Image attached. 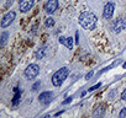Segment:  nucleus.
Returning a JSON list of instances; mask_svg holds the SVG:
<instances>
[{
    "mask_svg": "<svg viewBox=\"0 0 126 118\" xmlns=\"http://www.w3.org/2000/svg\"><path fill=\"white\" fill-rule=\"evenodd\" d=\"M96 21H98L96 16L90 11H84L79 16V24L85 30H93L96 26Z\"/></svg>",
    "mask_w": 126,
    "mask_h": 118,
    "instance_id": "nucleus-1",
    "label": "nucleus"
},
{
    "mask_svg": "<svg viewBox=\"0 0 126 118\" xmlns=\"http://www.w3.org/2000/svg\"><path fill=\"white\" fill-rule=\"evenodd\" d=\"M69 74V69L68 68H61L59 70H57L53 75H52V84L54 86H61L63 83H64V80L67 79Z\"/></svg>",
    "mask_w": 126,
    "mask_h": 118,
    "instance_id": "nucleus-2",
    "label": "nucleus"
},
{
    "mask_svg": "<svg viewBox=\"0 0 126 118\" xmlns=\"http://www.w3.org/2000/svg\"><path fill=\"white\" fill-rule=\"evenodd\" d=\"M40 73V67L37 64H30L26 69H25V76L31 80V79H35Z\"/></svg>",
    "mask_w": 126,
    "mask_h": 118,
    "instance_id": "nucleus-3",
    "label": "nucleus"
},
{
    "mask_svg": "<svg viewBox=\"0 0 126 118\" xmlns=\"http://www.w3.org/2000/svg\"><path fill=\"white\" fill-rule=\"evenodd\" d=\"M125 27H126V17H125V16L117 17V19L114 21V24H112V31H114L115 33L121 32L122 30H125Z\"/></svg>",
    "mask_w": 126,
    "mask_h": 118,
    "instance_id": "nucleus-4",
    "label": "nucleus"
},
{
    "mask_svg": "<svg viewBox=\"0 0 126 118\" xmlns=\"http://www.w3.org/2000/svg\"><path fill=\"white\" fill-rule=\"evenodd\" d=\"M15 16H16L15 11H9V12H6V14L4 15L3 20H1V27L5 28V27L10 26V25L13 24V21L15 20Z\"/></svg>",
    "mask_w": 126,
    "mask_h": 118,
    "instance_id": "nucleus-5",
    "label": "nucleus"
},
{
    "mask_svg": "<svg viewBox=\"0 0 126 118\" xmlns=\"http://www.w3.org/2000/svg\"><path fill=\"white\" fill-rule=\"evenodd\" d=\"M58 9V0H47L45 4V11L47 14H53Z\"/></svg>",
    "mask_w": 126,
    "mask_h": 118,
    "instance_id": "nucleus-6",
    "label": "nucleus"
},
{
    "mask_svg": "<svg viewBox=\"0 0 126 118\" xmlns=\"http://www.w3.org/2000/svg\"><path fill=\"white\" fill-rule=\"evenodd\" d=\"M33 4H35V0H19L20 11H22V12H27L29 10L32 9Z\"/></svg>",
    "mask_w": 126,
    "mask_h": 118,
    "instance_id": "nucleus-7",
    "label": "nucleus"
},
{
    "mask_svg": "<svg viewBox=\"0 0 126 118\" xmlns=\"http://www.w3.org/2000/svg\"><path fill=\"white\" fill-rule=\"evenodd\" d=\"M114 4L112 3H106L104 6V11H103V16L105 20H110L114 15Z\"/></svg>",
    "mask_w": 126,
    "mask_h": 118,
    "instance_id": "nucleus-8",
    "label": "nucleus"
},
{
    "mask_svg": "<svg viewBox=\"0 0 126 118\" xmlns=\"http://www.w3.org/2000/svg\"><path fill=\"white\" fill-rule=\"evenodd\" d=\"M52 97H53V94H52L51 91H45V92H42V94L40 95L38 100H40L41 103L47 105V103H49V102L52 101Z\"/></svg>",
    "mask_w": 126,
    "mask_h": 118,
    "instance_id": "nucleus-9",
    "label": "nucleus"
},
{
    "mask_svg": "<svg viewBox=\"0 0 126 118\" xmlns=\"http://www.w3.org/2000/svg\"><path fill=\"white\" fill-rule=\"evenodd\" d=\"M59 42L62 44H64L68 49H72L73 48V38L72 37H63V36H61L59 37Z\"/></svg>",
    "mask_w": 126,
    "mask_h": 118,
    "instance_id": "nucleus-10",
    "label": "nucleus"
},
{
    "mask_svg": "<svg viewBox=\"0 0 126 118\" xmlns=\"http://www.w3.org/2000/svg\"><path fill=\"white\" fill-rule=\"evenodd\" d=\"M45 53H46V47H41L38 49H36L35 52V58L36 59H42L45 57Z\"/></svg>",
    "mask_w": 126,
    "mask_h": 118,
    "instance_id": "nucleus-11",
    "label": "nucleus"
},
{
    "mask_svg": "<svg viewBox=\"0 0 126 118\" xmlns=\"http://www.w3.org/2000/svg\"><path fill=\"white\" fill-rule=\"evenodd\" d=\"M8 36H9V33H8V32H3V33H1V47H3L4 44H5Z\"/></svg>",
    "mask_w": 126,
    "mask_h": 118,
    "instance_id": "nucleus-12",
    "label": "nucleus"
},
{
    "mask_svg": "<svg viewBox=\"0 0 126 118\" xmlns=\"http://www.w3.org/2000/svg\"><path fill=\"white\" fill-rule=\"evenodd\" d=\"M53 24H54V20H53L52 17H47V19H46V26H47V27L53 26Z\"/></svg>",
    "mask_w": 126,
    "mask_h": 118,
    "instance_id": "nucleus-13",
    "label": "nucleus"
},
{
    "mask_svg": "<svg viewBox=\"0 0 126 118\" xmlns=\"http://www.w3.org/2000/svg\"><path fill=\"white\" fill-rule=\"evenodd\" d=\"M15 94H16V95H15V98H14V102H13V103H14V105H17L19 98H20V94H19V90H17V89H15Z\"/></svg>",
    "mask_w": 126,
    "mask_h": 118,
    "instance_id": "nucleus-14",
    "label": "nucleus"
},
{
    "mask_svg": "<svg viewBox=\"0 0 126 118\" xmlns=\"http://www.w3.org/2000/svg\"><path fill=\"white\" fill-rule=\"evenodd\" d=\"M101 86V83H98L96 85H94V86H92L90 89H89V91H94V90H96V89H99Z\"/></svg>",
    "mask_w": 126,
    "mask_h": 118,
    "instance_id": "nucleus-15",
    "label": "nucleus"
},
{
    "mask_svg": "<svg viewBox=\"0 0 126 118\" xmlns=\"http://www.w3.org/2000/svg\"><path fill=\"white\" fill-rule=\"evenodd\" d=\"M125 116H126V108H122V109H121V112L119 113V117H121V118H124Z\"/></svg>",
    "mask_w": 126,
    "mask_h": 118,
    "instance_id": "nucleus-16",
    "label": "nucleus"
},
{
    "mask_svg": "<svg viewBox=\"0 0 126 118\" xmlns=\"http://www.w3.org/2000/svg\"><path fill=\"white\" fill-rule=\"evenodd\" d=\"M121 98H122L124 101H126V89L122 91V94H121Z\"/></svg>",
    "mask_w": 126,
    "mask_h": 118,
    "instance_id": "nucleus-17",
    "label": "nucleus"
},
{
    "mask_svg": "<svg viewBox=\"0 0 126 118\" xmlns=\"http://www.w3.org/2000/svg\"><path fill=\"white\" fill-rule=\"evenodd\" d=\"M76 43L79 44V32H76Z\"/></svg>",
    "mask_w": 126,
    "mask_h": 118,
    "instance_id": "nucleus-18",
    "label": "nucleus"
},
{
    "mask_svg": "<svg viewBox=\"0 0 126 118\" xmlns=\"http://www.w3.org/2000/svg\"><path fill=\"white\" fill-rule=\"evenodd\" d=\"M92 76H93V71H90V73H88V74H87V76H85V79H87V80H89V79H90Z\"/></svg>",
    "mask_w": 126,
    "mask_h": 118,
    "instance_id": "nucleus-19",
    "label": "nucleus"
},
{
    "mask_svg": "<svg viewBox=\"0 0 126 118\" xmlns=\"http://www.w3.org/2000/svg\"><path fill=\"white\" fill-rule=\"evenodd\" d=\"M72 101V97H69V98H67L66 101H63V105H67V103H69Z\"/></svg>",
    "mask_w": 126,
    "mask_h": 118,
    "instance_id": "nucleus-20",
    "label": "nucleus"
},
{
    "mask_svg": "<svg viewBox=\"0 0 126 118\" xmlns=\"http://www.w3.org/2000/svg\"><path fill=\"white\" fill-rule=\"evenodd\" d=\"M40 86V83H36L33 86H32V90H37V87Z\"/></svg>",
    "mask_w": 126,
    "mask_h": 118,
    "instance_id": "nucleus-21",
    "label": "nucleus"
},
{
    "mask_svg": "<svg viewBox=\"0 0 126 118\" xmlns=\"http://www.w3.org/2000/svg\"><path fill=\"white\" fill-rule=\"evenodd\" d=\"M122 67H124V69H126V62H125V63L122 64Z\"/></svg>",
    "mask_w": 126,
    "mask_h": 118,
    "instance_id": "nucleus-22",
    "label": "nucleus"
}]
</instances>
